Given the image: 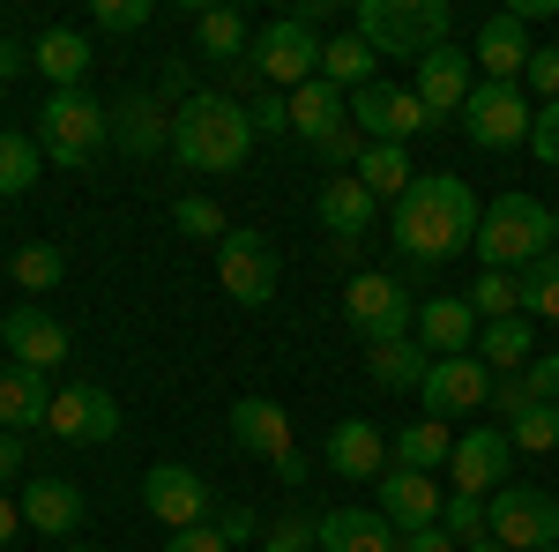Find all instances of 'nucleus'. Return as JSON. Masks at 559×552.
I'll list each match as a JSON object with an SVG mask.
<instances>
[{
    "mask_svg": "<svg viewBox=\"0 0 559 552\" xmlns=\"http://www.w3.org/2000/svg\"><path fill=\"white\" fill-rule=\"evenodd\" d=\"M477 195L471 179H455V172H418L411 187H403V202H395V216H388V232H395V247L411 261H426V269H440V261L471 255L477 247Z\"/></svg>",
    "mask_w": 559,
    "mask_h": 552,
    "instance_id": "f257e3e1",
    "label": "nucleus"
},
{
    "mask_svg": "<svg viewBox=\"0 0 559 552\" xmlns=\"http://www.w3.org/2000/svg\"><path fill=\"white\" fill-rule=\"evenodd\" d=\"M173 157L187 172H239L254 157V120L224 90H194L173 105Z\"/></svg>",
    "mask_w": 559,
    "mask_h": 552,
    "instance_id": "f03ea898",
    "label": "nucleus"
},
{
    "mask_svg": "<svg viewBox=\"0 0 559 552\" xmlns=\"http://www.w3.org/2000/svg\"><path fill=\"white\" fill-rule=\"evenodd\" d=\"M485 269H508L522 277L530 261L552 255V210L537 202V195H500L492 210L477 216V247H471Z\"/></svg>",
    "mask_w": 559,
    "mask_h": 552,
    "instance_id": "7ed1b4c3",
    "label": "nucleus"
},
{
    "mask_svg": "<svg viewBox=\"0 0 559 552\" xmlns=\"http://www.w3.org/2000/svg\"><path fill=\"white\" fill-rule=\"evenodd\" d=\"M455 8L448 0H358V38L381 60H426L432 45H448Z\"/></svg>",
    "mask_w": 559,
    "mask_h": 552,
    "instance_id": "20e7f679",
    "label": "nucleus"
},
{
    "mask_svg": "<svg viewBox=\"0 0 559 552\" xmlns=\"http://www.w3.org/2000/svg\"><path fill=\"white\" fill-rule=\"evenodd\" d=\"M31 134H38V150L52 157V165L83 172L97 150H112V105H97L90 90H52Z\"/></svg>",
    "mask_w": 559,
    "mask_h": 552,
    "instance_id": "39448f33",
    "label": "nucleus"
},
{
    "mask_svg": "<svg viewBox=\"0 0 559 552\" xmlns=\"http://www.w3.org/2000/svg\"><path fill=\"white\" fill-rule=\"evenodd\" d=\"M239 75H261L269 90L313 83V75H321V38H313V23H299V15L261 23L254 45H247V60H239Z\"/></svg>",
    "mask_w": 559,
    "mask_h": 552,
    "instance_id": "423d86ee",
    "label": "nucleus"
},
{
    "mask_svg": "<svg viewBox=\"0 0 559 552\" xmlns=\"http://www.w3.org/2000/svg\"><path fill=\"white\" fill-rule=\"evenodd\" d=\"M344 321L366 337V351H373V343H395V337L418 329V298H411L403 277L366 269V277H350V292H344Z\"/></svg>",
    "mask_w": 559,
    "mask_h": 552,
    "instance_id": "0eeeda50",
    "label": "nucleus"
},
{
    "mask_svg": "<svg viewBox=\"0 0 559 552\" xmlns=\"http://www.w3.org/2000/svg\"><path fill=\"white\" fill-rule=\"evenodd\" d=\"M485 538H500L508 552L559 545V501L545 485H500V493L485 501Z\"/></svg>",
    "mask_w": 559,
    "mask_h": 552,
    "instance_id": "6e6552de",
    "label": "nucleus"
},
{
    "mask_svg": "<svg viewBox=\"0 0 559 552\" xmlns=\"http://www.w3.org/2000/svg\"><path fill=\"white\" fill-rule=\"evenodd\" d=\"M418 403H426V419H471V411H485L492 403V366L477 359V351H463V359H432L426 381H418Z\"/></svg>",
    "mask_w": 559,
    "mask_h": 552,
    "instance_id": "1a4fd4ad",
    "label": "nucleus"
},
{
    "mask_svg": "<svg viewBox=\"0 0 559 552\" xmlns=\"http://www.w3.org/2000/svg\"><path fill=\"white\" fill-rule=\"evenodd\" d=\"M515 463V441H508V425L485 419L471 433H455V456H448V493H477V501H492L500 493V478Z\"/></svg>",
    "mask_w": 559,
    "mask_h": 552,
    "instance_id": "9d476101",
    "label": "nucleus"
},
{
    "mask_svg": "<svg viewBox=\"0 0 559 552\" xmlns=\"http://www.w3.org/2000/svg\"><path fill=\"white\" fill-rule=\"evenodd\" d=\"M530 97H522V83H477L471 105H463V134H471L477 150H515V142H530Z\"/></svg>",
    "mask_w": 559,
    "mask_h": 552,
    "instance_id": "9b49d317",
    "label": "nucleus"
},
{
    "mask_svg": "<svg viewBox=\"0 0 559 552\" xmlns=\"http://www.w3.org/2000/svg\"><path fill=\"white\" fill-rule=\"evenodd\" d=\"M142 508L157 515L165 530H194V522H210L216 493H210V478H202V470H187V463H150V470H142Z\"/></svg>",
    "mask_w": 559,
    "mask_h": 552,
    "instance_id": "f8f14e48",
    "label": "nucleus"
},
{
    "mask_svg": "<svg viewBox=\"0 0 559 552\" xmlns=\"http://www.w3.org/2000/svg\"><path fill=\"white\" fill-rule=\"evenodd\" d=\"M350 128L366 134V142H403L411 150V134H426V105H418V90H395V83H366L350 90Z\"/></svg>",
    "mask_w": 559,
    "mask_h": 552,
    "instance_id": "ddd939ff",
    "label": "nucleus"
},
{
    "mask_svg": "<svg viewBox=\"0 0 559 552\" xmlns=\"http://www.w3.org/2000/svg\"><path fill=\"white\" fill-rule=\"evenodd\" d=\"M216 277H224V292L239 298V306H269L284 269H276V247L261 232H224L216 239Z\"/></svg>",
    "mask_w": 559,
    "mask_h": 552,
    "instance_id": "4468645a",
    "label": "nucleus"
},
{
    "mask_svg": "<svg viewBox=\"0 0 559 552\" xmlns=\"http://www.w3.org/2000/svg\"><path fill=\"white\" fill-rule=\"evenodd\" d=\"M411 90H418L432 128H440V120H463V105H471V90H477V60L463 45H432L426 60H418V83Z\"/></svg>",
    "mask_w": 559,
    "mask_h": 552,
    "instance_id": "2eb2a0df",
    "label": "nucleus"
},
{
    "mask_svg": "<svg viewBox=\"0 0 559 552\" xmlns=\"http://www.w3.org/2000/svg\"><path fill=\"white\" fill-rule=\"evenodd\" d=\"M0 343H8V366H31V374H52L68 359V329L45 314L38 298H23V306L0 314Z\"/></svg>",
    "mask_w": 559,
    "mask_h": 552,
    "instance_id": "dca6fc26",
    "label": "nucleus"
},
{
    "mask_svg": "<svg viewBox=\"0 0 559 552\" xmlns=\"http://www.w3.org/2000/svg\"><path fill=\"white\" fill-rule=\"evenodd\" d=\"M530 23H522L515 8H500V15H485L477 23V45H471V60H477V75L485 83H522V68H530Z\"/></svg>",
    "mask_w": 559,
    "mask_h": 552,
    "instance_id": "f3484780",
    "label": "nucleus"
},
{
    "mask_svg": "<svg viewBox=\"0 0 559 552\" xmlns=\"http://www.w3.org/2000/svg\"><path fill=\"white\" fill-rule=\"evenodd\" d=\"M381 515H388V530L403 538V530H426V522H440V478H426V470H403V463H388L381 478Z\"/></svg>",
    "mask_w": 559,
    "mask_h": 552,
    "instance_id": "a211bd4d",
    "label": "nucleus"
},
{
    "mask_svg": "<svg viewBox=\"0 0 559 552\" xmlns=\"http://www.w3.org/2000/svg\"><path fill=\"white\" fill-rule=\"evenodd\" d=\"M321 232L336 239V247H358L366 232H373V216H381V202L366 195V179L358 172H336V179H321Z\"/></svg>",
    "mask_w": 559,
    "mask_h": 552,
    "instance_id": "6ab92c4d",
    "label": "nucleus"
},
{
    "mask_svg": "<svg viewBox=\"0 0 559 552\" xmlns=\"http://www.w3.org/2000/svg\"><path fill=\"white\" fill-rule=\"evenodd\" d=\"M45 433H60V441H112V433H120V403H112L105 388L75 381V388H60V396H52Z\"/></svg>",
    "mask_w": 559,
    "mask_h": 552,
    "instance_id": "aec40b11",
    "label": "nucleus"
},
{
    "mask_svg": "<svg viewBox=\"0 0 559 552\" xmlns=\"http://www.w3.org/2000/svg\"><path fill=\"white\" fill-rule=\"evenodd\" d=\"M112 150H120V157H157V150H173V113H165V97H120V105H112Z\"/></svg>",
    "mask_w": 559,
    "mask_h": 552,
    "instance_id": "412c9836",
    "label": "nucleus"
},
{
    "mask_svg": "<svg viewBox=\"0 0 559 552\" xmlns=\"http://www.w3.org/2000/svg\"><path fill=\"white\" fill-rule=\"evenodd\" d=\"M231 441L261 456V463H284L292 456V419H284V403H269V396H239L231 403Z\"/></svg>",
    "mask_w": 559,
    "mask_h": 552,
    "instance_id": "4be33fe9",
    "label": "nucleus"
},
{
    "mask_svg": "<svg viewBox=\"0 0 559 552\" xmlns=\"http://www.w3.org/2000/svg\"><path fill=\"white\" fill-rule=\"evenodd\" d=\"M23 522L38 538H75L83 530V485L75 478H31L23 485Z\"/></svg>",
    "mask_w": 559,
    "mask_h": 552,
    "instance_id": "5701e85b",
    "label": "nucleus"
},
{
    "mask_svg": "<svg viewBox=\"0 0 559 552\" xmlns=\"http://www.w3.org/2000/svg\"><path fill=\"white\" fill-rule=\"evenodd\" d=\"M344 128H350V97H344L336 83H321V75H313V83L292 90V134H299V142L329 150Z\"/></svg>",
    "mask_w": 559,
    "mask_h": 552,
    "instance_id": "b1692460",
    "label": "nucleus"
},
{
    "mask_svg": "<svg viewBox=\"0 0 559 552\" xmlns=\"http://www.w3.org/2000/svg\"><path fill=\"white\" fill-rule=\"evenodd\" d=\"M411 337L426 343L432 359H463L477 343V314H471V298H418V329Z\"/></svg>",
    "mask_w": 559,
    "mask_h": 552,
    "instance_id": "393cba45",
    "label": "nucleus"
},
{
    "mask_svg": "<svg viewBox=\"0 0 559 552\" xmlns=\"http://www.w3.org/2000/svg\"><path fill=\"white\" fill-rule=\"evenodd\" d=\"M321 456H329V470H336V478H381V470L395 463L373 419H344L336 433H329V448H321Z\"/></svg>",
    "mask_w": 559,
    "mask_h": 552,
    "instance_id": "a878e982",
    "label": "nucleus"
},
{
    "mask_svg": "<svg viewBox=\"0 0 559 552\" xmlns=\"http://www.w3.org/2000/svg\"><path fill=\"white\" fill-rule=\"evenodd\" d=\"M31 68H38L52 90H83V75H90V38L75 31V23H52V31L31 45Z\"/></svg>",
    "mask_w": 559,
    "mask_h": 552,
    "instance_id": "bb28decb",
    "label": "nucleus"
},
{
    "mask_svg": "<svg viewBox=\"0 0 559 552\" xmlns=\"http://www.w3.org/2000/svg\"><path fill=\"white\" fill-rule=\"evenodd\" d=\"M52 419V388H45V374H31V366H8L0 374V433H31V425Z\"/></svg>",
    "mask_w": 559,
    "mask_h": 552,
    "instance_id": "cd10ccee",
    "label": "nucleus"
},
{
    "mask_svg": "<svg viewBox=\"0 0 559 552\" xmlns=\"http://www.w3.org/2000/svg\"><path fill=\"white\" fill-rule=\"evenodd\" d=\"M321 552H395L381 508H329L321 515Z\"/></svg>",
    "mask_w": 559,
    "mask_h": 552,
    "instance_id": "c85d7f7f",
    "label": "nucleus"
},
{
    "mask_svg": "<svg viewBox=\"0 0 559 552\" xmlns=\"http://www.w3.org/2000/svg\"><path fill=\"white\" fill-rule=\"evenodd\" d=\"M477 359L492 366V374H522L530 359H537V329H530V314H508V321H477Z\"/></svg>",
    "mask_w": 559,
    "mask_h": 552,
    "instance_id": "c756f323",
    "label": "nucleus"
},
{
    "mask_svg": "<svg viewBox=\"0 0 559 552\" xmlns=\"http://www.w3.org/2000/svg\"><path fill=\"white\" fill-rule=\"evenodd\" d=\"M432 351L418 337H395V343H373L366 351V374H373V388H395V396H418V381H426Z\"/></svg>",
    "mask_w": 559,
    "mask_h": 552,
    "instance_id": "7c9ffc66",
    "label": "nucleus"
},
{
    "mask_svg": "<svg viewBox=\"0 0 559 552\" xmlns=\"http://www.w3.org/2000/svg\"><path fill=\"white\" fill-rule=\"evenodd\" d=\"M321 83H336L344 97H350V90H366V83H381V52L358 38V31L329 38V45H321Z\"/></svg>",
    "mask_w": 559,
    "mask_h": 552,
    "instance_id": "2f4dec72",
    "label": "nucleus"
},
{
    "mask_svg": "<svg viewBox=\"0 0 559 552\" xmlns=\"http://www.w3.org/2000/svg\"><path fill=\"white\" fill-rule=\"evenodd\" d=\"M388 456H395L403 470H426V478H440V463L455 456V433H448L440 419H411L395 441H388Z\"/></svg>",
    "mask_w": 559,
    "mask_h": 552,
    "instance_id": "473e14b6",
    "label": "nucleus"
},
{
    "mask_svg": "<svg viewBox=\"0 0 559 552\" xmlns=\"http://www.w3.org/2000/svg\"><path fill=\"white\" fill-rule=\"evenodd\" d=\"M194 45L210 52V60H247V45H254V31H247V15L239 8H194Z\"/></svg>",
    "mask_w": 559,
    "mask_h": 552,
    "instance_id": "72a5a7b5",
    "label": "nucleus"
},
{
    "mask_svg": "<svg viewBox=\"0 0 559 552\" xmlns=\"http://www.w3.org/2000/svg\"><path fill=\"white\" fill-rule=\"evenodd\" d=\"M358 179H366V195H373V202H403V187H411V179H418V172H411V150H403V142H366V157H358Z\"/></svg>",
    "mask_w": 559,
    "mask_h": 552,
    "instance_id": "f704fd0d",
    "label": "nucleus"
},
{
    "mask_svg": "<svg viewBox=\"0 0 559 552\" xmlns=\"http://www.w3.org/2000/svg\"><path fill=\"white\" fill-rule=\"evenodd\" d=\"M38 165H45L38 134H23V128H0V202L31 195V187H38Z\"/></svg>",
    "mask_w": 559,
    "mask_h": 552,
    "instance_id": "c9c22d12",
    "label": "nucleus"
},
{
    "mask_svg": "<svg viewBox=\"0 0 559 552\" xmlns=\"http://www.w3.org/2000/svg\"><path fill=\"white\" fill-rule=\"evenodd\" d=\"M8 277H15V292L38 298L68 277V255H60V247H15V255H8Z\"/></svg>",
    "mask_w": 559,
    "mask_h": 552,
    "instance_id": "e433bc0d",
    "label": "nucleus"
},
{
    "mask_svg": "<svg viewBox=\"0 0 559 552\" xmlns=\"http://www.w3.org/2000/svg\"><path fill=\"white\" fill-rule=\"evenodd\" d=\"M515 284H522V314L530 321H559V247L545 261H530Z\"/></svg>",
    "mask_w": 559,
    "mask_h": 552,
    "instance_id": "4c0bfd02",
    "label": "nucleus"
},
{
    "mask_svg": "<svg viewBox=\"0 0 559 552\" xmlns=\"http://www.w3.org/2000/svg\"><path fill=\"white\" fill-rule=\"evenodd\" d=\"M463 298H471L477 321H508V314H522V284L508 277V269H485V277H477Z\"/></svg>",
    "mask_w": 559,
    "mask_h": 552,
    "instance_id": "58836bf2",
    "label": "nucleus"
},
{
    "mask_svg": "<svg viewBox=\"0 0 559 552\" xmlns=\"http://www.w3.org/2000/svg\"><path fill=\"white\" fill-rule=\"evenodd\" d=\"M508 441H515V448H530V456L559 448V403H530V411L508 425Z\"/></svg>",
    "mask_w": 559,
    "mask_h": 552,
    "instance_id": "ea45409f",
    "label": "nucleus"
},
{
    "mask_svg": "<svg viewBox=\"0 0 559 552\" xmlns=\"http://www.w3.org/2000/svg\"><path fill=\"white\" fill-rule=\"evenodd\" d=\"M440 530H448L455 545H477V538H485V501H477V493H448V501H440Z\"/></svg>",
    "mask_w": 559,
    "mask_h": 552,
    "instance_id": "a19ab883",
    "label": "nucleus"
},
{
    "mask_svg": "<svg viewBox=\"0 0 559 552\" xmlns=\"http://www.w3.org/2000/svg\"><path fill=\"white\" fill-rule=\"evenodd\" d=\"M173 224L187 232V239H224V232H231L210 195H179V202H173Z\"/></svg>",
    "mask_w": 559,
    "mask_h": 552,
    "instance_id": "79ce46f5",
    "label": "nucleus"
},
{
    "mask_svg": "<svg viewBox=\"0 0 559 552\" xmlns=\"http://www.w3.org/2000/svg\"><path fill=\"white\" fill-rule=\"evenodd\" d=\"M261 552H321V522L313 515H284V522H269Z\"/></svg>",
    "mask_w": 559,
    "mask_h": 552,
    "instance_id": "37998d69",
    "label": "nucleus"
},
{
    "mask_svg": "<svg viewBox=\"0 0 559 552\" xmlns=\"http://www.w3.org/2000/svg\"><path fill=\"white\" fill-rule=\"evenodd\" d=\"M150 15H157L150 0H97V8H90V23H97V31H112V38H128V31H142Z\"/></svg>",
    "mask_w": 559,
    "mask_h": 552,
    "instance_id": "c03bdc74",
    "label": "nucleus"
},
{
    "mask_svg": "<svg viewBox=\"0 0 559 552\" xmlns=\"http://www.w3.org/2000/svg\"><path fill=\"white\" fill-rule=\"evenodd\" d=\"M522 83L537 90V105H552V97H559V45H537V52H530Z\"/></svg>",
    "mask_w": 559,
    "mask_h": 552,
    "instance_id": "a18cd8bd",
    "label": "nucleus"
},
{
    "mask_svg": "<svg viewBox=\"0 0 559 552\" xmlns=\"http://www.w3.org/2000/svg\"><path fill=\"white\" fill-rule=\"evenodd\" d=\"M530 403H537V396H530V381H522V374H492V411H500V425H515Z\"/></svg>",
    "mask_w": 559,
    "mask_h": 552,
    "instance_id": "49530a36",
    "label": "nucleus"
},
{
    "mask_svg": "<svg viewBox=\"0 0 559 552\" xmlns=\"http://www.w3.org/2000/svg\"><path fill=\"white\" fill-rule=\"evenodd\" d=\"M530 150H537V165H559V97L530 113Z\"/></svg>",
    "mask_w": 559,
    "mask_h": 552,
    "instance_id": "de8ad7c7",
    "label": "nucleus"
},
{
    "mask_svg": "<svg viewBox=\"0 0 559 552\" xmlns=\"http://www.w3.org/2000/svg\"><path fill=\"white\" fill-rule=\"evenodd\" d=\"M247 120H254V134H292V97L261 90L254 105H247Z\"/></svg>",
    "mask_w": 559,
    "mask_h": 552,
    "instance_id": "09e8293b",
    "label": "nucleus"
},
{
    "mask_svg": "<svg viewBox=\"0 0 559 552\" xmlns=\"http://www.w3.org/2000/svg\"><path fill=\"white\" fill-rule=\"evenodd\" d=\"M165 552H231V545H224V530H216V522H194V530H173Z\"/></svg>",
    "mask_w": 559,
    "mask_h": 552,
    "instance_id": "8fccbe9b",
    "label": "nucleus"
},
{
    "mask_svg": "<svg viewBox=\"0 0 559 552\" xmlns=\"http://www.w3.org/2000/svg\"><path fill=\"white\" fill-rule=\"evenodd\" d=\"M522 381H530L537 403H559V359H530V366H522Z\"/></svg>",
    "mask_w": 559,
    "mask_h": 552,
    "instance_id": "3c124183",
    "label": "nucleus"
},
{
    "mask_svg": "<svg viewBox=\"0 0 559 552\" xmlns=\"http://www.w3.org/2000/svg\"><path fill=\"white\" fill-rule=\"evenodd\" d=\"M395 552H455V538H448L440 522H426V530H403V538H395Z\"/></svg>",
    "mask_w": 559,
    "mask_h": 552,
    "instance_id": "603ef678",
    "label": "nucleus"
},
{
    "mask_svg": "<svg viewBox=\"0 0 559 552\" xmlns=\"http://www.w3.org/2000/svg\"><path fill=\"white\" fill-rule=\"evenodd\" d=\"M15 478H23V441H15V433H0V493H8Z\"/></svg>",
    "mask_w": 559,
    "mask_h": 552,
    "instance_id": "864d4df0",
    "label": "nucleus"
},
{
    "mask_svg": "<svg viewBox=\"0 0 559 552\" xmlns=\"http://www.w3.org/2000/svg\"><path fill=\"white\" fill-rule=\"evenodd\" d=\"M216 530H224V545H239V538H254V515H247V508H224V515H216Z\"/></svg>",
    "mask_w": 559,
    "mask_h": 552,
    "instance_id": "5fc2aeb1",
    "label": "nucleus"
},
{
    "mask_svg": "<svg viewBox=\"0 0 559 552\" xmlns=\"http://www.w3.org/2000/svg\"><path fill=\"white\" fill-rule=\"evenodd\" d=\"M23 68H31V52H23L15 38H0V83H8V75H23Z\"/></svg>",
    "mask_w": 559,
    "mask_h": 552,
    "instance_id": "6e6d98bb",
    "label": "nucleus"
},
{
    "mask_svg": "<svg viewBox=\"0 0 559 552\" xmlns=\"http://www.w3.org/2000/svg\"><path fill=\"white\" fill-rule=\"evenodd\" d=\"M15 530H23V508H15V501L0 493V552H8V538H15Z\"/></svg>",
    "mask_w": 559,
    "mask_h": 552,
    "instance_id": "4d7b16f0",
    "label": "nucleus"
},
{
    "mask_svg": "<svg viewBox=\"0 0 559 552\" xmlns=\"http://www.w3.org/2000/svg\"><path fill=\"white\" fill-rule=\"evenodd\" d=\"M276 478H284V485H306V456H299V448H292V456L276 463Z\"/></svg>",
    "mask_w": 559,
    "mask_h": 552,
    "instance_id": "13d9d810",
    "label": "nucleus"
},
{
    "mask_svg": "<svg viewBox=\"0 0 559 552\" xmlns=\"http://www.w3.org/2000/svg\"><path fill=\"white\" fill-rule=\"evenodd\" d=\"M463 552H508V545H500V538H477V545H463Z\"/></svg>",
    "mask_w": 559,
    "mask_h": 552,
    "instance_id": "bf43d9fd",
    "label": "nucleus"
},
{
    "mask_svg": "<svg viewBox=\"0 0 559 552\" xmlns=\"http://www.w3.org/2000/svg\"><path fill=\"white\" fill-rule=\"evenodd\" d=\"M552 247H559V210H552Z\"/></svg>",
    "mask_w": 559,
    "mask_h": 552,
    "instance_id": "052dcab7",
    "label": "nucleus"
},
{
    "mask_svg": "<svg viewBox=\"0 0 559 552\" xmlns=\"http://www.w3.org/2000/svg\"><path fill=\"white\" fill-rule=\"evenodd\" d=\"M60 552H90V545H60Z\"/></svg>",
    "mask_w": 559,
    "mask_h": 552,
    "instance_id": "680f3d73",
    "label": "nucleus"
},
{
    "mask_svg": "<svg viewBox=\"0 0 559 552\" xmlns=\"http://www.w3.org/2000/svg\"><path fill=\"white\" fill-rule=\"evenodd\" d=\"M545 552H559V545H545Z\"/></svg>",
    "mask_w": 559,
    "mask_h": 552,
    "instance_id": "e2e57ef3",
    "label": "nucleus"
}]
</instances>
